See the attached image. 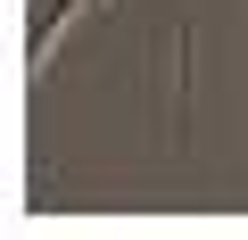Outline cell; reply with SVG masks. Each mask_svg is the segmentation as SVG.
<instances>
[{
	"label": "cell",
	"instance_id": "1",
	"mask_svg": "<svg viewBox=\"0 0 248 240\" xmlns=\"http://www.w3.org/2000/svg\"><path fill=\"white\" fill-rule=\"evenodd\" d=\"M75 9H91V0H33V17H25V50H33V58H50L58 17H75Z\"/></svg>",
	"mask_w": 248,
	"mask_h": 240
}]
</instances>
